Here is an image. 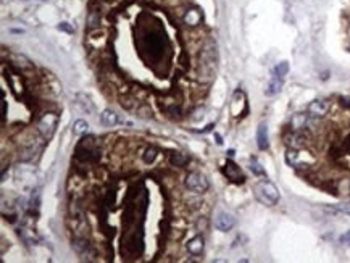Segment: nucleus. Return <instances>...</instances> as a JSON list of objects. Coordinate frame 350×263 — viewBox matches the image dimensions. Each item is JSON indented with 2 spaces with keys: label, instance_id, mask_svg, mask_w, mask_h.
Segmentation results:
<instances>
[{
  "label": "nucleus",
  "instance_id": "obj_1",
  "mask_svg": "<svg viewBox=\"0 0 350 263\" xmlns=\"http://www.w3.org/2000/svg\"><path fill=\"white\" fill-rule=\"evenodd\" d=\"M138 49L142 60L147 63H158L163 60V54L168 49L165 33L160 28H145L138 36Z\"/></svg>",
  "mask_w": 350,
  "mask_h": 263
},
{
  "label": "nucleus",
  "instance_id": "obj_2",
  "mask_svg": "<svg viewBox=\"0 0 350 263\" xmlns=\"http://www.w3.org/2000/svg\"><path fill=\"white\" fill-rule=\"evenodd\" d=\"M216 60H218L216 44L213 41L205 42L202 52H200V66H199V79L205 82V84H210L215 79Z\"/></svg>",
  "mask_w": 350,
  "mask_h": 263
},
{
  "label": "nucleus",
  "instance_id": "obj_3",
  "mask_svg": "<svg viewBox=\"0 0 350 263\" xmlns=\"http://www.w3.org/2000/svg\"><path fill=\"white\" fill-rule=\"evenodd\" d=\"M74 157L82 165H92L100 160V147L94 136L81 139L76 145Z\"/></svg>",
  "mask_w": 350,
  "mask_h": 263
},
{
  "label": "nucleus",
  "instance_id": "obj_4",
  "mask_svg": "<svg viewBox=\"0 0 350 263\" xmlns=\"http://www.w3.org/2000/svg\"><path fill=\"white\" fill-rule=\"evenodd\" d=\"M255 197L257 200L267 205V207H273V205L278 203L280 200V191H278L276 186L271 183V181H260L257 186H255Z\"/></svg>",
  "mask_w": 350,
  "mask_h": 263
},
{
  "label": "nucleus",
  "instance_id": "obj_5",
  "mask_svg": "<svg viewBox=\"0 0 350 263\" xmlns=\"http://www.w3.org/2000/svg\"><path fill=\"white\" fill-rule=\"evenodd\" d=\"M57 125H58V115L52 112L44 113L37 121V132L41 134L44 140H50L55 134Z\"/></svg>",
  "mask_w": 350,
  "mask_h": 263
},
{
  "label": "nucleus",
  "instance_id": "obj_6",
  "mask_svg": "<svg viewBox=\"0 0 350 263\" xmlns=\"http://www.w3.org/2000/svg\"><path fill=\"white\" fill-rule=\"evenodd\" d=\"M184 186L194 194H204V192L209 191L210 184H209V179H207L202 173H189L184 179Z\"/></svg>",
  "mask_w": 350,
  "mask_h": 263
},
{
  "label": "nucleus",
  "instance_id": "obj_7",
  "mask_svg": "<svg viewBox=\"0 0 350 263\" xmlns=\"http://www.w3.org/2000/svg\"><path fill=\"white\" fill-rule=\"evenodd\" d=\"M71 247L74 249V252L79 255L82 260H86V262L97 260L95 249L90 246V244L86 239H84V237H74V239L71 241Z\"/></svg>",
  "mask_w": 350,
  "mask_h": 263
},
{
  "label": "nucleus",
  "instance_id": "obj_8",
  "mask_svg": "<svg viewBox=\"0 0 350 263\" xmlns=\"http://www.w3.org/2000/svg\"><path fill=\"white\" fill-rule=\"evenodd\" d=\"M284 144L287 145V149L302 150L307 145V137L303 136L302 131H290L284 136Z\"/></svg>",
  "mask_w": 350,
  "mask_h": 263
},
{
  "label": "nucleus",
  "instance_id": "obj_9",
  "mask_svg": "<svg viewBox=\"0 0 350 263\" xmlns=\"http://www.w3.org/2000/svg\"><path fill=\"white\" fill-rule=\"evenodd\" d=\"M223 175L229 179L231 183H234V184H242L245 183V176H244V173L242 170L239 168V166L234 163V162H228L224 166H223Z\"/></svg>",
  "mask_w": 350,
  "mask_h": 263
},
{
  "label": "nucleus",
  "instance_id": "obj_10",
  "mask_svg": "<svg viewBox=\"0 0 350 263\" xmlns=\"http://www.w3.org/2000/svg\"><path fill=\"white\" fill-rule=\"evenodd\" d=\"M329 108H331V104H329L328 100L316 99L313 102H310L307 112H308L310 117H313V118H323L325 115H328Z\"/></svg>",
  "mask_w": 350,
  "mask_h": 263
},
{
  "label": "nucleus",
  "instance_id": "obj_11",
  "mask_svg": "<svg viewBox=\"0 0 350 263\" xmlns=\"http://www.w3.org/2000/svg\"><path fill=\"white\" fill-rule=\"evenodd\" d=\"M313 123V117H310L308 113H295L290 118V130L292 131H303L308 130Z\"/></svg>",
  "mask_w": 350,
  "mask_h": 263
},
{
  "label": "nucleus",
  "instance_id": "obj_12",
  "mask_svg": "<svg viewBox=\"0 0 350 263\" xmlns=\"http://www.w3.org/2000/svg\"><path fill=\"white\" fill-rule=\"evenodd\" d=\"M236 226V218L232 216L231 213H226V211H221V213H218L216 218H215V228L223 231H231L232 228Z\"/></svg>",
  "mask_w": 350,
  "mask_h": 263
},
{
  "label": "nucleus",
  "instance_id": "obj_13",
  "mask_svg": "<svg viewBox=\"0 0 350 263\" xmlns=\"http://www.w3.org/2000/svg\"><path fill=\"white\" fill-rule=\"evenodd\" d=\"M186 249L187 252L191 255H202L204 254V249H205V242H204V237L202 236H196L186 244Z\"/></svg>",
  "mask_w": 350,
  "mask_h": 263
},
{
  "label": "nucleus",
  "instance_id": "obj_14",
  "mask_svg": "<svg viewBox=\"0 0 350 263\" xmlns=\"http://www.w3.org/2000/svg\"><path fill=\"white\" fill-rule=\"evenodd\" d=\"M11 65L16 68L18 73L26 71V69H32L34 65L31 63V60L26 59L24 55H11Z\"/></svg>",
  "mask_w": 350,
  "mask_h": 263
},
{
  "label": "nucleus",
  "instance_id": "obj_15",
  "mask_svg": "<svg viewBox=\"0 0 350 263\" xmlns=\"http://www.w3.org/2000/svg\"><path fill=\"white\" fill-rule=\"evenodd\" d=\"M189 157L186 155V153L183 152H178V150H174L170 153V157H168V162H170L171 166H178V168H184V166L189 163Z\"/></svg>",
  "mask_w": 350,
  "mask_h": 263
},
{
  "label": "nucleus",
  "instance_id": "obj_16",
  "mask_svg": "<svg viewBox=\"0 0 350 263\" xmlns=\"http://www.w3.org/2000/svg\"><path fill=\"white\" fill-rule=\"evenodd\" d=\"M184 23L187 24V26H191V28H196L200 24V21H202V15H200V11L197 8H192V10H187L186 11V15H184Z\"/></svg>",
  "mask_w": 350,
  "mask_h": 263
},
{
  "label": "nucleus",
  "instance_id": "obj_17",
  "mask_svg": "<svg viewBox=\"0 0 350 263\" xmlns=\"http://www.w3.org/2000/svg\"><path fill=\"white\" fill-rule=\"evenodd\" d=\"M100 121H102V125H105L108 128H113L120 123V118H118V115H116L113 110H103L102 115H100Z\"/></svg>",
  "mask_w": 350,
  "mask_h": 263
},
{
  "label": "nucleus",
  "instance_id": "obj_18",
  "mask_svg": "<svg viewBox=\"0 0 350 263\" xmlns=\"http://www.w3.org/2000/svg\"><path fill=\"white\" fill-rule=\"evenodd\" d=\"M257 145L260 150H267L268 149V132H267V126L260 125L258 126V131H257Z\"/></svg>",
  "mask_w": 350,
  "mask_h": 263
},
{
  "label": "nucleus",
  "instance_id": "obj_19",
  "mask_svg": "<svg viewBox=\"0 0 350 263\" xmlns=\"http://www.w3.org/2000/svg\"><path fill=\"white\" fill-rule=\"evenodd\" d=\"M281 89H282V78H278V76H275V78L270 81V84L267 87V91H265V94H267L268 97H273V95L281 92Z\"/></svg>",
  "mask_w": 350,
  "mask_h": 263
},
{
  "label": "nucleus",
  "instance_id": "obj_20",
  "mask_svg": "<svg viewBox=\"0 0 350 263\" xmlns=\"http://www.w3.org/2000/svg\"><path fill=\"white\" fill-rule=\"evenodd\" d=\"M157 157H158V150L155 149V147H147L144 153H142V160H144L147 165L153 163L155 160H157Z\"/></svg>",
  "mask_w": 350,
  "mask_h": 263
},
{
  "label": "nucleus",
  "instance_id": "obj_21",
  "mask_svg": "<svg viewBox=\"0 0 350 263\" xmlns=\"http://www.w3.org/2000/svg\"><path fill=\"white\" fill-rule=\"evenodd\" d=\"M76 99H77V100H81V102H77V104H79V105H81L87 113H92V112H94V104H92V102H90V99H89V97H86V95H84V94H77V95H76Z\"/></svg>",
  "mask_w": 350,
  "mask_h": 263
},
{
  "label": "nucleus",
  "instance_id": "obj_22",
  "mask_svg": "<svg viewBox=\"0 0 350 263\" xmlns=\"http://www.w3.org/2000/svg\"><path fill=\"white\" fill-rule=\"evenodd\" d=\"M87 130H89V125H87L86 120H77V121H74V125H73V132L77 134V136H82V134H86Z\"/></svg>",
  "mask_w": 350,
  "mask_h": 263
},
{
  "label": "nucleus",
  "instance_id": "obj_23",
  "mask_svg": "<svg viewBox=\"0 0 350 263\" xmlns=\"http://www.w3.org/2000/svg\"><path fill=\"white\" fill-rule=\"evenodd\" d=\"M287 73H289V63L287 62H281L280 65L275 68V76H278V78H284Z\"/></svg>",
  "mask_w": 350,
  "mask_h": 263
},
{
  "label": "nucleus",
  "instance_id": "obj_24",
  "mask_svg": "<svg viewBox=\"0 0 350 263\" xmlns=\"http://www.w3.org/2000/svg\"><path fill=\"white\" fill-rule=\"evenodd\" d=\"M250 170H252V173H254V175H257V176H265V170L262 168V165L258 163L255 158L250 162Z\"/></svg>",
  "mask_w": 350,
  "mask_h": 263
},
{
  "label": "nucleus",
  "instance_id": "obj_25",
  "mask_svg": "<svg viewBox=\"0 0 350 263\" xmlns=\"http://www.w3.org/2000/svg\"><path fill=\"white\" fill-rule=\"evenodd\" d=\"M87 23H89V28L99 26V13H97V11H90L89 18H87Z\"/></svg>",
  "mask_w": 350,
  "mask_h": 263
},
{
  "label": "nucleus",
  "instance_id": "obj_26",
  "mask_svg": "<svg viewBox=\"0 0 350 263\" xmlns=\"http://www.w3.org/2000/svg\"><path fill=\"white\" fill-rule=\"evenodd\" d=\"M138 104V102H134L133 97H121V107L123 108H126V110H131V108H134V105Z\"/></svg>",
  "mask_w": 350,
  "mask_h": 263
},
{
  "label": "nucleus",
  "instance_id": "obj_27",
  "mask_svg": "<svg viewBox=\"0 0 350 263\" xmlns=\"http://www.w3.org/2000/svg\"><path fill=\"white\" fill-rule=\"evenodd\" d=\"M138 113L140 115L142 118H148V117H152V110L148 107H139L138 108Z\"/></svg>",
  "mask_w": 350,
  "mask_h": 263
},
{
  "label": "nucleus",
  "instance_id": "obj_28",
  "mask_svg": "<svg viewBox=\"0 0 350 263\" xmlns=\"http://www.w3.org/2000/svg\"><path fill=\"white\" fill-rule=\"evenodd\" d=\"M58 29L65 31V33H68V34H73V33H74V29L71 28L68 23H60V24H58Z\"/></svg>",
  "mask_w": 350,
  "mask_h": 263
},
{
  "label": "nucleus",
  "instance_id": "obj_29",
  "mask_svg": "<svg viewBox=\"0 0 350 263\" xmlns=\"http://www.w3.org/2000/svg\"><path fill=\"white\" fill-rule=\"evenodd\" d=\"M338 210L346 215H350V205H338Z\"/></svg>",
  "mask_w": 350,
  "mask_h": 263
},
{
  "label": "nucleus",
  "instance_id": "obj_30",
  "mask_svg": "<svg viewBox=\"0 0 350 263\" xmlns=\"http://www.w3.org/2000/svg\"><path fill=\"white\" fill-rule=\"evenodd\" d=\"M5 120H6V102L2 100V121L5 123Z\"/></svg>",
  "mask_w": 350,
  "mask_h": 263
},
{
  "label": "nucleus",
  "instance_id": "obj_31",
  "mask_svg": "<svg viewBox=\"0 0 350 263\" xmlns=\"http://www.w3.org/2000/svg\"><path fill=\"white\" fill-rule=\"evenodd\" d=\"M197 228H199V229H205V228H207V220H205V218H202V220H199Z\"/></svg>",
  "mask_w": 350,
  "mask_h": 263
},
{
  "label": "nucleus",
  "instance_id": "obj_32",
  "mask_svg": "<svg viewBox=\"0 0 350 263\" xmlns=\"http://www.w3.org/2000/svg\"><path fill=\"white\" fill-rule=\"evenodd\" d=\"M215 137H216V142L221 145L223 144V140H221V136H219V134H215Z\"/></svg>",
  "mask_w": 350,
  "mask_h": 263
},
{
  "label": "nucleus",
  "instance_id": "obj_33",
  "mask_svg": "<svg viewBox=\"0 0 350 263\" xmlns=\"http://www.w3.org/2000/svg\"><path fill=\"white\" fill-rule=\"evenodd\" d=\"M349 37H350V26H349Z\"/></svg>",
  "mask_w": 350,
  "mask_h": 263
}]
</instances>
